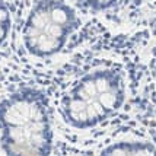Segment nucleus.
Instances as JSON below:
<instances>
[{
  "label": "nucleus",
  "mask_w": 156,
  "mask_h": 156,
  "mask_svg": "<svg viewBox=\"0 0 156 156\" xmlns=\"http://www.w3.org/2000/svg\"><path fill=\"white\" fill-rule=\"evenodd\" d=\"M53 124L45 95L18 89L0 102V144L7 156H50Z\"/></svg>",
  "instance_id": "nucleus-1"
},
{
  "label": "nucleus",
  "mask_w": 156,
  "mask_h": 156,
  "mask_svg": "<svg viewBox=\"0 0 156 156\" xmlns=\"http://www.w3.org/2000/svg\"><path fill=\"white\" fill-rule=\"evenodd\" d=\"M99 156H156V147L143 140H124L107 146Z\"/></svg>",
  "instance_id": "nucleus-4"
},
{
  "label": "nucleus",
  "mask_w": 156,
  "mask_h": 156,
  "mask_svg": "<svg viewBox=\"0 0 156 156\" xmlns=\"http://www.w3.org/2000/svg\"><path fill=\"white\" fill-rule=\"evenodd\" d=\"M6 35V13L5 10L0 7V42Z\"/></svg>",
  "instance_id": "nucleus-5"
},
{
  "label": "nucleus",
  "mask_w": 156,
  "mask_h": 156,
  "mask_svg": "<svg viewBox=\"0 0 156 156\" xmlns=\"http://www.w3.org/2000/svg\"><path fill=\"white\" fill-rule=\"evenodd\" d=\"M72 25V15L63 6L44 5L35 12L27 34L28 50L35 55H50L61 47Z\"/></svg>",
  "instance_id": "nucleus-3"
},
{
  "label": "nucleus",
  "mask_w": 156,
  "mask_h": 156,
  "mask_svg": "<svg viewBox=\"0 0 156 156\" xmlns=\"http://www.w3.org/2000/svg\"><path fill=\"white\" fill-rule=\"evenodd\" d=\"M126 99L124 77L114 69L82 76L60 101L63 121L79 130L92 129L112 117Z\"/></svg>",
  "instance_id": "nucleus-2"
}]
</instances>
